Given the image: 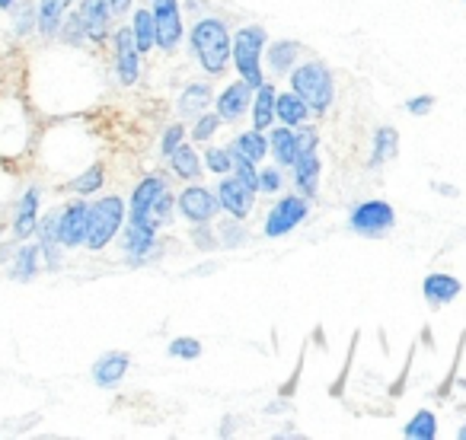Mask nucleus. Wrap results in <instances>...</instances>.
<instances>
[{
  "instance_id": "f257e3e1",
  "label": "nucleus",
  "mask_w": 466,
  "mask_h": 440,
  "mask_svg": "<svg viewBox=\"0 0 466 440\" xmlns=\"http://www.w3.org/2000/svg\"><path fill=\"white\" fill-rule=\"evenodd\" d=\"M192 52L205 74H211V77L227 74V65H230V33H227L224 20L201 16L192 26Z\"/></svg>"
},
{
  "instance_id": "f03ea898",
  "label": "nucleus",
  "mask_w": 466,
  "mask_h": 440,
  "mask_svg": "<svg viewBox=\"0 0 466 440\" xmlns=\"http://www.w3.org/2000/svg\"><path fill=\"white\" fill-rule=\"evenodd\" d=\"M291 90L310 105V112L326 115L332 99H336V80H332V71L323 61H307V65H298L291 71Z\"/></svg>"
},
{
  "instance_id": "7ed1b4c3",
  "label": "nucleus",
  "mask_w": 466,
  "mask_h": 440,
  "mask_svg": "<svg viewBox=\"0 0 466 440\" xmlns=\"http://www.w3.org/2000/svg\"><path fill=\"white\" fill-rule=\"evenodd\" d=\"M268 45V35L262 26H243L237 35H230V61L240 71V80H247L249 86L266 84L262 74V52Z\"/></svg>"
},
{
  "instance_id": "20e7f679",
  "label": "nucleus",
  "mask_w": 466,
  "mask_h": 440,
  "mask_svg": "<svg viewBox=\"0 0 466 440\" xmlns=\"http://www.w3.org/2000/svg\"><path fill=\"white\" fill-rule=\"evenodd\" d=\"M125 224V201L118 195H109V198H99L96 205H90V224H86V249L99 253L106 249L112 240L118 236Z\"/></svg>"
},
{
  "instance_id": "39448f33",
  "label": "nucleus",
  "mask_w": 466,
  "mask_h": 440,
  "mask_svg": "<svg viewBox=\"0 0 466 440\" xmlns=\"http://www.w3.org/2000/svg\"><path fill=\"white\" fill-rule=\"evenodd\" d=\"M307 214H310V201H307L304 195L300 192L285 195V198L275 201L272 211L266 214L262 236H266V240H281V236H288L291 230H298L300 224H304Z\"/></svg>"
},
{
  "instance_id": "423d86ee",
  "label": "nucleus",
  "mask_w": 466,
  "mask_h": 440,
  "mask_svg": "<svg viewBox=\"0 0 466 440\" xmlns=\"http://www.w3.org/2000/svg\"><path fill=\"white\" fill-rule=\"evenodd\" d=\"M393 224H396V211H393V205L383 198L361 201V205H355L349 214V227L355 230L358 236H380V234H387Z\"/></svg>"
},
{
  "instance_id": "0eeeda50",
  "label": "nucleus",
  "mask_w": 466,
  "mask_h": 440,
  "mask_svg": "<svg viewBox=\"0 0 466 440\" xmlns=\"http://www.w3.org/2000/svg\"><path fill=\"white\" fill-rule=\"evenodd\" d=\"M154 26H157V48L163 52H176L182 45V14H179V0H154Z\"/></svg>"
},
{
  "instance_id": "6e6552de",
  "label": "nucleus",
  "mask_w": 466,
  "mask_h": 440,
  "mask_svg": "<svg viewBox=\"0 0 466 440\" xmlns=\"http://www.w3.org/2000/svg\"><path fill=\"white\" fill-rule=\"evenodd\" d=\"M176 211L188 220V224H211L220 214V201L205 185H188L176 195Z\"/></svg>"
},
{
  "instance_id": "1a4fd4ad",
  "label": "nucleus",
  "mask_w": 466,
  "mask_h": 440,
  "mask_svg": "<svg viewBox=\"0 0 466 440\" xmlns=\"http://www.w3.org/2000/svg\"><path fill=\"white\" fill-rule=\"evenodd\" d=\"M86 224H90V205L84 198L71 201L58 211V240L65 249L84 246L86 240Z\"/></svg>"
},
{
  "instance_id": "9d476101",
  "label": "nucleus",
  "mask_w": 466,
  "mask_h": 440,
  "mask_svg": "<svg viewBox=\"0 0 466 440\" xmlns=\"http://www.w3.org/2000/svg\"><path fill=\"white\" fill-rule=\"evenodd\" d=\"M163 188H167V179H160V175H147V179L137 182L135 192H131V214H128L131 227L157 230L154 220H150V207H154L157 195H160Z\"/></svg>"
},
{
  "instance_id": "9b49d317",
  "label": "nucleus",
  "mask_w": 466,
  "mask_h": 440,
  "mask_svg": "<svg viewBox=\"0 0 466 440\" xmlns=\"http://www.w3.org/2000/svg\"><path fill=\"white\" fill-rule=\"evenodd\" d=\"M218 201H220V211H227L233 220H247L256 207V192L243 185L237 175H227L218 185Z\"/></svg>"
},
{
  "instance_id": "f8f14e48",
  "label": "nucleus",
  "mask_w": 466,
  "mask_h": 440,
  "mask_svg": "<svg viewBox=\"0 0 466 440\" xmlns=\"http://www.w3.org/2000/svg\"><path fill=\"white\" fill-rule=\"evenodd\" d=\"M253 93H256V86H249L247 80H233L218 96V103H214V112L220 115V122L224 125L240 122V118L253 109Z\"/></svg>"
},
{
  "instance_id": "ddd939ff",
  "label": "nucleus",
  "mask_w": 466,
  "mask_h": 440,
  "mask_svg": "<svg viewBox=\"0 0 466 440\" xmlns=\"http://www.w3.org/2000/svg\"><path fill=\"white\" fill-rule=\"evenodd\" d=\"M116 71L122 86H135L137 77H141V52L135 45L131 26H122L116 33Z\"/></svg>"
},
{
  "instance_id": "4468645a",
  "label": "nucleus",
  "mask_w": 466,
  "mask_h": 440,
  "mask_svg": "<svg viewBox=\"0 0 466 440\" xmlns=\"http://www.w3.org/2000/svg\"><path fill=\"white\" fill-rule=\"evenodd\" d=\"M77 16H80V23H84V33L93 45H103V42L109 39L112 14H109V4H106V0H80Z\"/></svg>"
},
{
  "instance_id": "2eb2a0df",
  "label": "nucleus",
  "mask_w": 466,
  "mask_h": 440,
  "mask_svg": "<svg viewBox=\"0 0 466 440\" xmlns=\"http://www.w3.org/2000/svg\"><path fill=\"white\" fill-rule=\"evenodd\" d=\"M319 169H323V163H319L317 150H310V154H300L298 160H294V166H291L294 185H298V192L304 195L307 201H313V198H317V192H319Z\"/></svg>"
},
{
  "instance_id": "dca6fc26",
  "label": "nucleus",
  "mask_w": 466,
  "mask_h": 440,
  "mask_svg": "<svg viewBox=\"0 0 466 440\" xmlns=\"http://www.w3.org/2000/svg\"><path fill=\"white\" fill-rule=\"evenodd\" d=\"M128 367H131V357L125 355V351H109V355H103L93 364V383L103 389L116 386V383H122V376L128 374Z\"/></svg>"
},
{
  "instance_id": "f3484780",
  "label": "nucleus",
  "mask_w": 466,
  "mask_h": 440,
  "mask_svg": "<svg viewBox=\"0 0 466 440\" xmlns=\"http://www.w3.org/2000/svg\"><path fill=\"white\" fill-rule=\"evenodd\" d=\"M463 285H460L453 275H444V272H431L425 281H421V294L431 306H441V304H451V300L460 297Z\"/></svg>"
},
{
  "instance_id": "a211bd4d",
  "label": "nucleus",
  "mask_w": 466,
  "mask_h": 440,
  "mask_svg": "<svg viewBox=\"0 0 466 440\" xmlns=\"http://www.w3.org/2000/svg\"><path fill=\"white\" fill-rule=\"evenodd\" d=\"M268 154L275 156L281 169H291L294 160H298V128L281 125V128L268 131Z\"/></svg>"
},
{
  "instance_id": "6ab92c4d",
  "label": "nucleus",
  "mask_w": 466,
  "mask_h": 440,
  "mask_svg": "<svg viewBox=\"0 0 466 440\" xmlns=\"http://www.w3.org/2000/svg\"><path fill=\"white\" fill-rule=\"evenodd\" d=\"M307 118H310V105L294 90L275 96V122L288 125V128H300V125H307Z\"/></svg>"
},
{
  "instance_id": "aec40b11",
  "label": "nucleus",
  "mask_w": 466,
  "mask_h": 440,
  "mask_svg": "<svg viewBox=\"0 0 466 440\" xmlns=\"http://www.w3.org/2000/svg\"><path fill=\"white\" fill-rule=\"evenodd\" d=\"M35 227H39V188H26L14 214V234L26 240V236L35 234Z\"/></svg>"
},
{
  "instance_id": "412c9836",
  "label": "nucleus",
  "mask_w": 466,
  "mask_h": 440,
  "mask_svg": "<svg viewBox=\"0 0 466 440\" xmlns=\"http://www.w3.org/2000/svg\"><path fill=\"white\" fill-rule=\"evenodd\" d=\"M211 84H188L186 90L179 93V99H176V109H179L182 118H198L201 112H208V105H211Z\"/></svg>"
},
{
  "instance_id": "4be33fe9",
  "label": "nucleus",
  "mask_w": 466,
  "mask_h": 440,
  "mask_svg": "<svg viewBox=\"0 0 466 440\" xmlns=\"http://www.w3.org/2000/svg\"><path fill=\"white\" fill-rule=\"evenodd\" d=\"M275 96H279V90H275L272 84L256 86V93H253V128L256 131H268L275 125Z\"/></svg>"
},
{
  "instance_id": "5701e85b",
  "label": "nucleus",
  "mask_w": 466,
  "mask_h": 440,
  "mask_svg": "<svg viewBox=\"0 0 466 440\" xmlns=\"http://www.w3.org/2000/svg\"><path fill=\"white\" fill-rule=\"evenodd\" d=\"M167 160H169V169H173V173L179 175V179H186V182L198 179V175L205 173V163H201V156L195 154V147H188L186 141H182L179 147L167 156Z\"/></svg>"
},
{
  "instance_id": "b1692460",
  "label": "nucleus",
  "mask_w": 466,
  "mask_h": 440,
  "mask_svg": "<svg viewBox=\"0 0 466 440\" xmlns=\"http://www.w3.org/2000/svg\"><path fill=\"white\" fill-rule=\"evenodd\" d=\"M74 0H39V20H35V26H39L42 35H58L61 23H65L67 16V7H71Z\"/></svg>"
},
{
  "instance_id": "393cba45",
  "label": "nucleus",
  "mask_w": 466,
  "mask_h": 440,
  "mask_svg": "<svg viewBox=\"0 0 466 440\" xmlns=\"http://www.w3.org/2000/svg\"><path fill=\"white\" fill-rule=\"evenodd\" d=\"M125 255L131 262H141L150 249H157V230H147V227H125V243H122Z\"/></svg>"
},
{
  "instance_id": "a878e982",
  "label": "nucleus",
  "mask_w": 466,
  "mask_h": 440,
  "mask_svg": "<svg viewBox=\"0 0 466 440\" xmlns=\"http://www.w3.org/2000/svg\"><path fill=\"white\" fill-rule=\"evenodd\" d=\"M298 55H300V45L298 42H275V45H268L266 52V61L268 67H272L279 77H285V74H291L294 67H298Z\"/></svg>"
},
{
  "instance_id": "bb28decb",
  "label": "nucleus",
  "mask_w": 466,
  "mask_h": 440,
  "mask_svg": "<svg viewBox=\"0 0 466 440\" xmlns=\"http://www.w3.org/2000/svg\"><path fill=\"white\" fill-rule=\"evenodd\" d=\"M396 150H400V131L393 125H383L374 131V150H370V166H383L387 160H393Z\"/></svg>"
},
{
  "instance_id": "cd10ccee",
  "label": "nucleus",
  "mask_w": 466,
  "mask_h": 440,
  "mask_svg": "<svg viewBox=\"0 0 466 440\" xmlns=\"http://www.w3.org/2000/svg\"><path fill=\"white\" fill-rule=\"evenodd\" d=\"M230 147H237L240 150L247 160H253V163H262L268 156V137H266V131H256V128H249V131H243L237 141H230Z\"/></svg>"
},
{
  "instance_id": "c85d7f7f",
  "label": "nucleus",
  "mask_w": 466,
  "mask_h": 440,
  "mask_svg": "<svg viewBox=\"0 0 466 440\" xmlns=\"http://www.w3.org/2000/svg\"><path fill=\"white\" fill-rule=\"evenodd\" d=\"M131 35H135V45L141 55L157 48V26H154V14H150V10H137L135 20H131Z\"/></svg>"
},
{
  "instance_id": "c756f323",
  "label": "nucleus",
  "mask_w": 466,
  "mask_h": 440,
  "mask_svg": "<svg viewBox=\"0 0 466 440\" xmlns=\"http://www.w3.org/2000/svg\"><path fill=\"white\" fill-rule=\"evenodd\" d=\"M402 434H406L409 440H434L438 437V418H434V412L421 408L419 415L409 418V425L402 427Z\"/></svg>"
},
{
  "instance_id": "7c9ffc66",
  "label": "nucleus",
  "mask_w": 466,
  "mask_h": 440,
  "mask_svg": "<svg viewBox=\"0 0 466 440\" xmlns=\"http://www.w3.org/2000/svg\"><path fill=\"white\" fill-rule=\"evenodd\" d=\"M227 150H230V160H233V169H230V173L237 175V179H240L243 185L253 188V192L259 195V169H256V163H253V160H247V156H243L237 147H230V144H227Z\"/></svg>"
},
{
  "instance_id": "2f4dec72",
  "label": "nucleus",
  "mask_w": 466,
  "mask_h": 440,
  "mask_svg": "<svg viewBox=\"0 0 466 440\" xmlns=\"http://www.w3.org/2000/svg\"><path fill=\"white\" fill-rule=\"evenodd\" d=\"M39 246H23L16 249L14 255V268H10V275H14L16 281H29L35 278V272H39Z\"/></svg>"
},
{
  "instance_id": "473e14b6",
  "label": "nucleus",
  "mask_w": 466,
  "mask_h": 440,
  "mask_svg": "<svg viewBox=\"0 0 466 440\" xmlns=\"http://www.w3.org/2000/svg\"><path fill=\"white\" fill-rule=\"evenodd\" d=\"M173 211H176V195H169V188H163L160 195H157L154 207H150V220H154V227H169L173 224Z\"/></svg>"
},
{
  "instance_id": "72a5a7b5",
  "label": "nucleus",
  "mask_w": 466,
  "mask_h": 440,
  "mask_svg": "<svg viewBox=\"0 0 466 440\" xmlns=\"http://www.w3.org/2000/svg\"><path fill=\"white\" fill-rule=\"evenodd\" d=\"M103 182H106V169H103V163H96V166H90L86 173H80L77 179L71 182V188L77 195H93L103 188Z\"/></svg>"
},
{
  "instance_id": "f704fd0d",
  "label": "nucleus",
  "mask_w": 466,
  "mask_h": 440,
  "mask_svg": "<svg viewBox=\"0 0 466 440\" xmlns=\"http://www.w3.org/2000/svg\"><path fill=\"white\" fill-rule=\"evenodd\" d=\"M220 125H224V122H220L218 112H201V115L195 118V125H192V141H198V144L211 141V137L218 135Z\"/></svg>"
},
{
  "instance_id": "c9c22d12",
  "label": "nucleus",
  "mask_w": 466,
  "mask_h": 440,
  "mask_svg": "<svg viewBox=\"0 0 466 440\" xmlns=\"http://www.w3.org/2000/svg\"><path fill=\"white\" fill-rule=\"evenodd\" d=\"M14 29L16 35H26L35 29V20H39V10L33 7V4H14Z\"/></svg>"
},
{
  "instance_id": "e433bc0d",
  "label": "nucleus",
  "mask_w": 466,
  "mask_h": 440,
  "mask_svg": "<svg viewBox=\"0 0 466 440\" xmlns=\"http://www.w3.org/2000/svg\"><path fill=\"white\" fill-rule=\"evenodd\" d=\"M169 357H176V361H198L201 357V342L198 338H176V342H169Z\"/></svg>"
},
{
  "instance_id": "4c0bfd02",
  "label": "nucleus",
  "mask_w": 466,
  "mask_h": 440,
  "mask_svg": "<svg viewBox=\"0 0 466 440\" xmlns=\"http://www.w3.org/2000/svg\"><path fill=\"white\" fill-rule=\"evenodd\" d=\"M205 166L211 169L214 175H227L233 169V160H230V150L227 147H208L205 154Z\"/></svg>"
},
{
  "instance_id": "58836bf2",
  "label": "nucleus",
  "mask_w": 466,
  "mask_h": 440,
  "mask_svg": "<svg viewBox=\"0 0 466 440\" xmlns=\"http://www.w3.org/2000/svg\"><path fill=\"white\" fill-rule=\"evenodd\" d=\"M220 243H224L227 249H237V246H243L247 243V230L240 227V220H224L220 224Z\"/></svg>"
},
{
  "instance_id": "ea45409f",
  "label": "nucleus",
  "mask_w": 466,
  "mask_h": 440,
  "mask_svg": "<svg viewBox=\"0 0 466 440\" xmlns=\"http://www.w3.org/2000/svg\"><path fill=\"white\" fill-rule=\"evenodd\" d=\"M58 35L67 42V45H80V42H86V33H84V23H80V16H65V23H61Z\"/></svg>"
},
{
  "instance_id": "a19ab883",
  "label": "nucleus",
  "mask_w": 466,
  "mask_h": 440,
  "mask_svg": "<svg viewBox=\"0 0 466 440\" xmlns=\"http://www.w3.org/2000/svg\"><path fill=\"white\" fill-rule=\"evenodd\" d=\"M192 243L201 249V253H211V249H218L220 246V240L214 236V230H211V224H192Z\"/></svg>"
},
{
  "instance_id": "79ce46f5",
  "label": "nucleus",
  "mask_w": 466,
  "mask_h": 440,
  "mask_svg": "<svg viewBox=\"0 0 466 440\" xmlns=\"http://www.w3.org/2000/svg\"><path fill=\"white\" fill-rule=\"evenodd\" d=\"M281 185H285V175H281V166H266V169H259V192L275 195V192H281Z\"/></svg>"
},
{
  "instance_id": "37998d69",
  "label": "nucleus",
  "mask_w": 466,
  "mask_h": 440,
  "mask_svg": "<svg viewBox=\"0 0 466 440\" xmlns=\"http://www.w3.org/2000/svg\"><path fill=\"white\" fill-rule=\"evenodd\" d=\"M182 141H186V128H182L179 122L169 125V128L163 131V141H160V154H163V160H167V156L173 154V150L179 147Z\"/></svg>"
},
{
  "instance_id": "c03bdc74",
  "label": "nucleus",
  "mask_w": 466,
  "mask_h": 440,
  "mask_svg": "<svg viewBox=\"0 0 466 440\" xmlns=\"http://www.w3.org/2000/svg\"><path fill=\"white\" fill-rule=\"evenodd\" d=\"M431 109H434V96H428V93H425V96H412V99L406 103V112H409V115H428Z\"/></svg>"
},
{
  "instance_id": "a18cd8bd",
  "label": "nucleus",
  "mask_w": 466,
  "mask_h": 440,
  "mask_svg": "<svg viewBox=\"0 0 466 440\" xmlns=\"http://www.w3.org/2000/svg\"><path fill=\"white\" fill-rule=\"evenodd\" d=\"M109 4V14L112 16H125L131 10V0H106Z\"/></svg>"
},
{
  "instance_id": "49530a36",
  "label": "nucleus",
  "mask_w": 466,
  "mask_h": 440,
  "mask_svg": "<svg viewBox=\"0 0 466 440\" xmlns=\"http://www.w3.org/2000/svg\"><path fill=\"white\" fill-rule=\"evenodd\" d=\"M434 188H438L441 195H457V188H451V185H434Z\"/></svg>"
},
{
  "instance_id": "de8ad7c7",
  "label": "nucleus",
  "mask_w": 466,
  "mask_h": 440,
  "mask_svg": "<svg viewBox=\"0 0 466 440\" xmlns=\"http://www.w3.org/2000/svg\"><path fill=\"white\" fill-rule=\"evenodd\" d=\"M14 4H16V0H0V10H10Z\"/></svg>"
},
{
  "instance_id": "09e8293b",
  "label": "nucleus",
  "mask_w": 466,
  "mask_h": 440,
  "mask_svg": "<svg viewBox=\"0 0 466 440\" xmlns=\"http://www.w3.org/2000/svg\"><path fill=\"white\" fill-rule=\"evenodd\" d=\"M457 437H460V440H466V425H463V427H460V431H457Z\"/></svg>"
}]
</instances>
